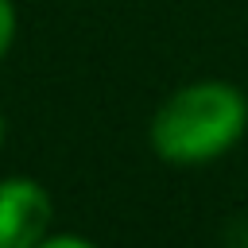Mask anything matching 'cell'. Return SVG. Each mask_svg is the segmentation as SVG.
Returning <instances> with one entry per match:
<instances>
[{"label": "cell", "mask_w": 248, "mask_h": 248, "mask_svg": "<svg viewBox=\"0 0 248 248\" xmlns=\"http://www.w3.org/2000/svg\"><path fill=\"white\" fill-rule=\"evenodd\" d=\"M0 140H4V120H0Z\"/></svg>", "instance_id": "5b68a950"}, {"label": "cell", "mask_w": 248, "mask_h": 248, "mask_svg": "<svg viewBox=\"0 0 248 248\" xmlns=\"http://www.w3.org/2000/svg\"><path fill=\"white\" fill-rule=\"evenodd\" d=\"M248 124V105L236 85L198 81L178 89L151 120V147L167 163H209L229 151Z\"/></svg>", "instance_id": "6da1fadb"}, {"label": "cell", "mask_w": 248, "mask_h": 248, "mask_svg": "<svg viewBox=\"0 0 248 248\" xmlns=\"http://www.w3.org/2000/svg\"><path fill=\"white\" fill-rule=\"evenodd\" d=\"M12 35H16V12H12V0H0V58L12 46Z\"/></svg>", "instance_id": "3957f363"}, {"label": "cell", "mask_w": 248, "mask_h": 248, "mask_svg": "<svg viewBox=\"0 0 248 248\" xmlns=\"http://www.w3.org/2000/svg\"><path fill=\"white\" fill-rule=\"evenodd\" d=\"M50 225V198L35 178L0 182V248H35Z\"/></svg>", "instance_id": "7a4b0ae2"}, {"label": "cell", "mask_w": 248, "mask_h": 248, "mask_svg": "<svg viewBox=\"0 0 248 248\" xmlns=\"http://www.w3.org/2000/svg\"><path fill=\"white\" fill-rule=\"evenodd\" d=\"M35 248H93L89 240H78V236H54V240H39Z\"/></svg>", "instance_id": "277c9868"}]
</instances>
